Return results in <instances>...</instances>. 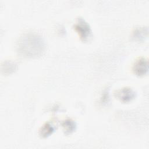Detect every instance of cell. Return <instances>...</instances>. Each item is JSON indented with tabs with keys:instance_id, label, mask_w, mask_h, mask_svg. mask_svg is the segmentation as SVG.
I'll return each mask as SVG.
<instances>
[{
	"instance_id": "obj_3",
	"label": "cell",
	"mask_w": 149,
	"mask_h": 149,
	"mask_svg": "<svg viewBox=\"0 0 149 149\" xmlns=\"http://www.w3.org/2000/svg\"><path fill=\"white\" fill-rule=\"evenodd\" d=\"M134 73L137 76H143L148 72V61L144 58L137 59L133 67Z\"/></svg>"
},
{
	"instance_id": "obj_7",
	"label": "cell",
	"mask_w": 149,
	"mask_h": 149,
	"mask_svg": "<svg viewBox=\"0 0 149 149\" xmlns=\"http://www.w3.org/2000/svg\"><path fill=\"white\" fill-rule=\"evenodd\" d=\"M147 34V31H145V29H137L135 32L133 33V37L140 40L141 38H143L145 37V35Z\"/></svg>"
},
{
	"instance_id": "obj_5",
	"label": "cell",
	"mask_w": 149,
	"mask_h": 149,
	"mask_svg": "<svg viewBox=\"0 0 149 149\" xmlns=\"http://www.w3.org/2000/svg\"><path fill=\"white\" fill-rule=\"evenodd\" d=\"M62 126L66 133H71L76 129V123L71 119H67L63 122Z\"/></svg>"
},
{
	"instance_id": "obj_2",
	"label": "cell",
	"mask_w": 149,
	"mask_h": 149,
	"mask_svg": "<svg viewBox=\"0 0 149 149\" xmlns=\"http://www.w3.org/2000/svg\"><path fill=\"white\" fill-rule=\"evenodd\" d=\"M74 29L83 41H87L91 36V30L89 24L82 18H79L74 25Z\"/></svg>"
},
{
	"instance_id": "obj_6",
	"label": "cell",
	"mask_w": 149,
	"mask_h": 149,
	"mask_svg": "<svg viewBox=\"0 0 149 149\" xmlns=\"http://www.w3.org/2000/svg\"><path fill=\"white\" fill-rule=\"evenodd\" d=\"M54 129L49 123H46L40 130V134L42 137H47L52 133Z\"/></svg>"
},
{
	"instance_id": "obj_4",
	"label": "cell",
	"mask_w": 149,
	"mask_h": 149,
	"mask_svg": "<svg viewBox=\"0 0 149 149\" xmlns=\"http://www.w3.org/2000/svg\"><path fill=\"white\" fill-rule=\"evenodd\" d=\"M115 95L122 102H127L135 97V92L130 88H123L116 91Z\"/></svg>"
},
{
	"instance_id": "obj_1",
	"label": "cell",
	"mask_w": 149,
	"mask_h": 149,
	"mask_svg": "<svg viewBox=\"0 0 149 149\" xmlns=\"http://www.w3.org/2000/svg\"><path fill=\"white\" fill-rule=\"evenodd\" d=\"M18 48L20 52L24 56H37L44 51V41L38 34L29 33L21 38L19 42Z\"/></svg>"
}]
</instances>
